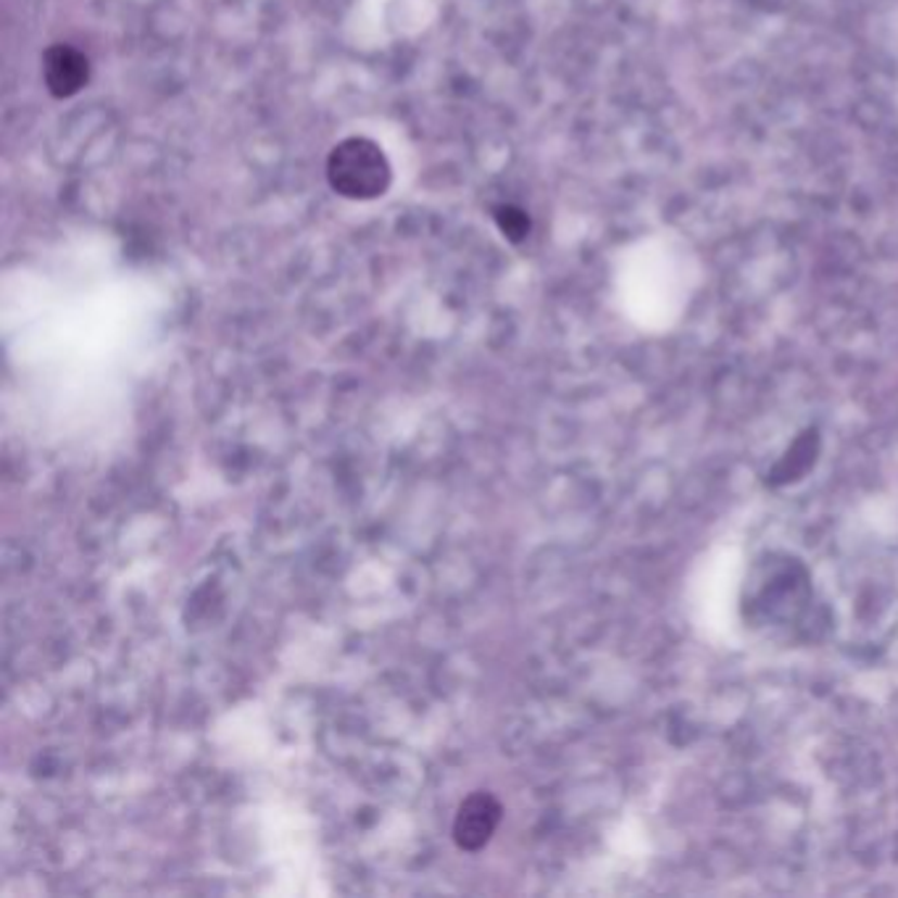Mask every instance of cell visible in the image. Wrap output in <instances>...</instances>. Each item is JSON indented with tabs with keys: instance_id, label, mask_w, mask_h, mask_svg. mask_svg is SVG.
Returning <instances> with one entry per match:
<instances>
[{
	"instance_id": "1",
	"label": "cell",
	"mask_w": 898,
	"mask_h": 898,
	"mask_svg": "<svg viewBox=\"0 0 898 898\" xmlns=\"http://www.w3.org/2000/svg\"><path fill=\"white\" fill-rule=\"evenodd\" d=\"M328 180L337 195L348 201H372L387 193L393 169L374 140L346 138L328 156Z\"/></svg>"
},
{
	"instance_id": "4",
	"label": "cell",
	"mask_w": 898,
	"mask_h": 898,
	"mask_svg": "<svg viewBox=\"0 0 898 898\" xmlns=\"http://www.w3.org/2000/svg\"><path fill=\"white\" fill-rule=\"evenodd\" d=\"M817 451H820V435H817V429H807V433H804L801 438H796V442L785 451V457L774 464L770 483L788 485L801 479L804 472H807L809 466H814Z\"/></svg>"
},
{
	"instance_id": "2",
	"label": "cell",
	"mask_w": 898,
	"mask_h": 898,
	"mask_svg": "<svg viewBox=\"0 0 898 898\" xmlns=\"http://www.w3.org/2000/svg\"><path fill=\"white\" fill-rule=\"evenodd\" d=\"M503 807L496 796L477 791L461 801V807L453 817V841L461 851H479L490 844L493 833L501 825Z\"/></svg>"
},
{
	"instance_id": "3",
	"label": "cell",
	"mask_w": 898,
	"mask_h": 898,
	"mask_svg": "<svg viewBox=\"0 0 898 898\" xmlns=\"http://www.w3.org/2000/svg\"><path fill=\"white\" fill-rule=\"evenodd\" d=\"M42 79L53 98H72L88 85L90 61L72 46H51L42 55Z\"/></svg>"
},
{
	"instance_id": "5",
	"label": "cell",
	"mask_w": 898,
	"mask_h": 898,
	"mask_svg": "<svg viewBox=\"0 0 898 898\" xmlns=\"http://www.w3.org/2000/svg\"><path fill=\"white\" fill-rule=\"evenodd\" d=\"M496 227L501 230V235L512 243H522L527 235H530V217L522 211L519 206H512V203H503L493 211Z\"/></svg>"
}]
</instances>
